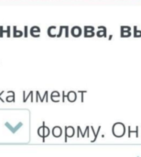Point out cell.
<instances>
[{
    "label": "cell",
    "instance_id": "cell-1",
    "mask_svg": "<svg viewBox=\"0 0 141 157\" xmlns=\"http://www.w3.org/2000/svg\"><path fill=\"white\" fill-rule=\"evenodd\" d=\"M5 126H6V128H7V129H8V130H9L13 134H15V133L18 131V129H20V128L23 126V124H22L21 122H18V123H17V125L16 127H12L8 122H6V123H5Z\"/></svg>",
    "mask_w": 141,
    "mask_h": 157
},
{
    "label": "cell",
    "instance_id": "cell-2",
    "mask_svg": "<svg viewBox=\"0 0 141 157\" xmlns=\"http://www.w3.org/2000/svg\"><path fill=\"white\" fill-rule=\"evenodd\" d=\"M52 133H53L54 137H60L61 135V127H58V126L54 127L53 130H52Z\"/></svg>",
    "mask_w": 141,
    "mask_h": 157
},
{
    "label": "cell",
    "instance_id": "cell-3",
    "mask_svg": "<svg viewBox=\"0 0 141 157\" xmlns=\"http://www.w3.org/2000/svg\"><path fill=\"white\" fill-rule=\"evenodd\" d=\"M44 131H45V129H44V124H43V126H42V127H40V128H39V130H38V133H39V135L40 137H42V138H43V141H44V139H45V133H44Z\"/></svg>",
    "mask_w": 141,
    "mask_h": 157
},
{
    "label": "cell",
    "instance_id": "cell-4",
    "mask_svg": "<svg viewBox=\"0 0 141 157\" xmlns=\"http://www.w3.org/2000/svg\"><path fill=\"white\" fill-rule=\"evenodd\" d=\"M91 129L93 130V132H94V133H95V139H94V140L92 141V142L94 143V142H95V141L96 140V138H97V135H98V132H99V131H100V129H101V127H99V128H98V130H97V132H96V133H95V130L93 129V127H91Z\"/></svg>",
    "mask_w": 141,
    "mask_h": 157
},
{
    "label": "cell",
    "instance_id": "cell-5",
    "mask_svg": "<svg viewBox=\"0 0 141 157\" xmlns=\"http://www.w3.org/2000/svg\"><path fill=\"white\" fill-rule=\"evenodd\" d=\"M131 132H132V131H130V130H129V134H128V136H130ZM135 132L137 133V137H139V127H137V130L135 131Z\"/></svg>",
    "mask_w": 141,
    "mask_h": 157
}]
</instances>
